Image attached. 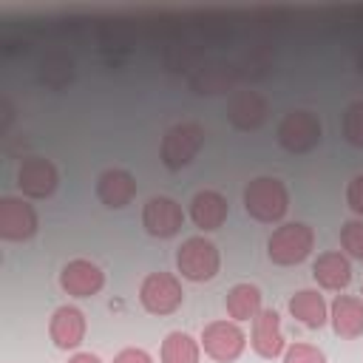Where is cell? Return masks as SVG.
I'll return each instance as SVG.
<instances>
[{"mask_svg": "<svg viewBox=\"0 0 363 363\" xmlns=\"http://www.w3.org/2000/svg\"><path fill=\"white\" fill-rule=\"evenodd\" d=\"M284 363H326V354L312 343H289L284 352Z\"/></svg>", "mask_w": 363, "mask_h": 363, "instance_id": "cell-24", "label": "cell"}, {"mask_svg": "<svg viewBox=\"0 0 363 363\" xmlns=\"http://www.w3.org/2000/svg\"><path fill=\"white\" fill-rule=\"evenodd\" d=\"M218 267H221L218 247L204 235H190L176 250V269L182 272V278L193 284L213 281L218 275Z\"/></svg>", "mask_w": 363, "mask_h": 363, "instance_id": "cell-3", "label": "cell"}, {"mask_svg": "<svg viewBox=\"0 0 363 363\" xmlns=\"http://www.w3.org/2000/svg\"><path fill=\"white\" fill-rule=\"evenodd\" d=\"M184 224V210L170 196H153L142 207V227L153 238H173Z\"/></svg>", "mask_w": 363, "mask_h": 363, "instance_id": "cell-8", "label": "cell"}, {"mask_svg": "<svg viewBox=\"0 0 363 363\" xmlns=\"http://www.w3.org/2000/svg\"><path fill=\"white\" fill-rule=\"evenodd\" d=\"M199 343H201L207 357H213L218 363H230V360H238L244 354L247 335L235 320H213L201 329Z\"/></svg>", "mask_w": 363, "mask_h": 363, "instance_id": "cell-7", "label": "cell"}, {"mask_svg": "<svg viewBox=\"0 0 363 363\" xmlns=\"http://www.w3.org/2000/svg\"><path fill=\"white\" fill-rule=\"evenodd\" d=\"M250 346L258 357L264 360H275L284 357L286 352V340L281 332V315L275 309H261L252 320V332H250Z\"/></svg>", "mask_w": 363, "mask_h": 363, "instance_id": "cell-11", "label": "cell"}, {"mask_svg": "<svg viewBox=\"0 0 363 363\" xmlns=\"http://www.w3.org/2000/svg\"><path fill=\"white\" fill-rule=\"evenodd\" d=\"M136 196V179L125 167H111L96 179V199L108 210H122Z\"/></svg>", "mask_w": 363, "mask_h": 363, "instance_id": "cell-14", "label": "cell"}, {"mask_svg": "<svg viewBox=\"0 0 363 363\" xmlns=\"http://www.w3.org/2000/svg\"><path fill=\"white\" fill-rule=\"evenodd\" d=\"M360 295H363V286H360Z\"/></svg>", "mask_w": 363, "mask_h": 363, "instance_id": "cell-28", "label": "cell"}, {"mask_svg": "<svg viewBox=\"0 0 363 363\" xmlns=\"http://www.w3.org/2000/svg\"><path fill=\"white\" fill-rule=\"evenodd\" d=\"M60 286L71 298H91L105 286V272L99 264L88 258H74L60 272Z\"/></svg>", "mask_w": 363, "mask_h": 363, "instance_id": "cell-12", "label": "cell"}, {"mask_svg": "<svg viewBox=\"0 0 363 363\" xmlns=\"http://www.w3.org/2000/svg\"><path fill=\"white\" fill-rule=\"evenodd\" d=\"M113 363H153V357L145 349H139V346H128V349L116 352Z\"/></svg>", "mask_w": 363, "mask_h": 363, "instance_id": "cell-26", "label": "cell"}, {"mask_svg": "<svg viewBox=\"0 0 363 363\" xmlns=\"http://www.w3.org/2000/svg\"><path fill=\"white\" fill-rule=\"evenodd\" d=\"M329 323L337 337H360L363 335V298L337 295L329 303Z\"/></svg>", "mask_w": 363, "mask_h": 363, "instance_id": "cell-17", "label": "cell"}, {"mask_svg": "<svg viewBox=\"0 0 363 363\" xmlns=\"http://www.w3.org/2000/svg\"><path fill=\"white\" fill-rule=\"evenodd\" d=\"M60 184V173L51 159L28 156L17 170V187L26 199H48Z\"/></svg>", "mask_w": 363, "mask_h": 363, "instance_id": "cell-10", "label": "cell"}, {"mask_svg": "<svg viewBox=\"0 0 363 363\" xmlns=\"http://www.w3.org/2000/svg\"><path fill=\"white\" fill-rule=\"evenodd\" d=\"M244 210L261 221V224H275L286 216L289 210V190L281 179L275 176H258L244 187Z\"/></svg>", "mask_w": 363, "mask_h": 363, "instance_id": "cell-1", "label": "cell"}, {"mask_svg": "<svg viewBox=\"0 0 363 363\" xmlns=\"http://www.w3.org/2000/svg\"><path fill=\"white\" fill-rule=\"evenodd\" d=\"M343 139L352 147H363V102H352L343 111Z\"/></svg>", "mask_w": 363, "mask_h": 363, "instance_id": "cell-22", "label": "cell"}, {"mask_svg": "<svg viewBox=\"0 0 363 363\" xmlns=\"http://www.w3.org/2000/svg\"><path fill=\"white\" fill-rule=\"evenodd\" d=\"M85 332H88V323H85L82 309L68 306V303L54 309L48 320V337L57 349H77L85 340Z\"/></svg>", "mask_w": 363, "mask_h": 363, "instance_id": "cell-13", "label": "cell"}, {"mask_svg": "<svg viewBox=\"0 0 363 363\" xmlns=\"http://www.w3.org/2000/svg\"><path fill=\"white\" fill-rule=\"evenodd\" d=\"M312 278L318 281L320 289L340 292L352 284V264L343 252H320L312 261Z\"/></svg>", "mask_w": 363, "mask_h": 363, "instance_id": "cell-16", "label": "cell"}, {"mask_svg": "<svg viewBox=\"0 0 363 363\" xmlns=\"http://www.w3.org/2000/svg\"><path fill=\"white\" fill-rule=\"evenodd\" d=\"M40 227L37 210L17 196L0 199V238L3 241H28Z\"/></svg>", "mask_w": 363, "mask_h": 363, "instance_id": "cell-9", "label": "cell"}, {"mask_svg": "<svg viewBox=\"0 0 363 363\" xmlns=\"http://www.w3.org/2000/svg\"><path fill=\"white\" fill-rule=\"evenodd\" d=\"M278 145L286 150V153H309L320 145L323 139V125L320 119L312 113V111H289L281 122H278Z\"/></svg>", "mask_w": 363, "mask_h": 363, "instance_id": "cell-5", "label": "cell"}, {"mask_svg": "<svg viewBox=\"0 0 363 363\" xmlns=\"http://www.w3.org/2000/svg\"><path fill=\"white\" fill-rule=\"evenodd\" d=\"M315 247V230L303 221H286L272 230L267 241V255L278 267H295L309 258Z\"/></svg>", "mask_w": 363, "mask_h": 363, "instance_id": "cell-2", "label": "cell"}, {"mask_svg": "<svg viewBox=\"0 0 363 363\" xmlns=\"http://www.w3.org/2000/svg\"><path fill=\"white\" fill-rule=\"evenodd\" d=\"M346 204L352 213L363 216V173H357L349 184H346Z\"/></svg>", "mask_w": 363, "mask_h": 363, "instance_id": "cell-25", "label": "cell"}, {"mask_svg": "<svg viewBox=\"0 0 363 363\" xmlns=\"http://www.w3.org/2000/svg\"><path fill=\"white\" fill-rule=\"evenodd\" d=\"M227 116L238 130H255L264 119H267V102L264 96H258L255 91H244L235 94L227 105Z\"/></svg>", "mask_w": 363, "mask_h": 363, "instance_id": "cell-19", "label": "cell"}, {"mask_svg": "<svg viewBox=\"0 0 363 363\" xmlns=\"http://www.w3.org/2000/svg\"><path fill=\"white\" fill-rule=\"evenodd\" d=\"M230 216V204L218 190H199L190 201V218L199 230H218Z\"/></svg>", "mask_w": 363, "mask_h": 363, "instance_id": "cell-15", "label": "cell"}, {"mask_svg": "<svg viewBox=\"0 0 363 363\" xmlns=\"http://www.w3.org/2000/svg\"><path fill=\"white\" fill-rule=\"evenodd\" d=\"M159 360L162 363H199L201 360V343L187 332H170L162 340Z\"/></svg>", "mask_w": 363, "mask_h": 363, "instance_id": "cell-21", "label": "cell"}, {"mask_svg": "<svg viewBox=\"0 0 363 363\" xmlns=\"http://www.w3.org/2000/svg\"><path fill=\"white\" fill-rule=\"evenodd\" d=\"M340 247L346 250V255L363 261V218H352L340 227Z\"/></svg>", "mask_w": 363, "mask_h": 363, "instance_id": "cell-23", "label": "cell"}, {"mask_svg": "<svg viewBox=\"0 0 363 363\" xmlns=\"http://www.w3.org/2000/svg\"><path fill=\"white\" fill-rule=\"evenodd\" d=\"M286 306H289V315L301 320L306 329H320L329 320V306L318 289H298Z\"/></svg>", "mask_w": 363, "mask_h": 363, "instance_id": "cell-18", "label": "cell"}, {"mask_svg": "<svg viewBox=\"0 0 363 363\" xmlns=\"http://www.w3.org/2000/svg\"><path fill=\"white\" fill-rule=\"evenodd\" d=\"M204 139H207V130L199 125V122H182V125H173L164 136H162V147H159V159L167 170H182L187 167L199 150L204 147Z\"/></svg>", "mask_w": 363, "mask_h": 363, "instance_id": "cell-4", "label": "cell"}, {"mask_svg": "<svg viewBox=\"0 0 363 363\" xmlns=\"http://www.w3.org/2000/svg\"><path fill=\"white\" fill-rule=\"evenodd\" d=\"M227 315L241 323V320H255V315L261 312V289L255 284H235L227 298H224Z\"/></svg>", "mask_w": 363, "mask_h": 363, "instance_id": "cell-20", "label": "cell"}, {"mask_svg": "<svg viewBox=\"0 0 363 363\" xmlns=\"http://www.w3.org/2000/svg\"><path fill=\"white\" fill-rule=\"evenodd\" d=\"M68 363H102V360H99L94 352H77V354H74Z\"/></svg>", "mask_w": 363, "mask_h": 363, "instance_id": "cell-27", "label": "cell"}, {"mask_svg": "<svg viewBox=\"0 0 363 363\" xmlns=\"http://www.w3.org/2000/svg\"><path fill=\"white\" fill-rule=\"evenodd\" d=\"M139 303L150 315H173L184 303L182 281L173 272H150L139 286Z\"/></svg>", "mask_w": 363, "mask_h": 363, "instance_id": "cell-6", "label": "cell"}]
</instances>
